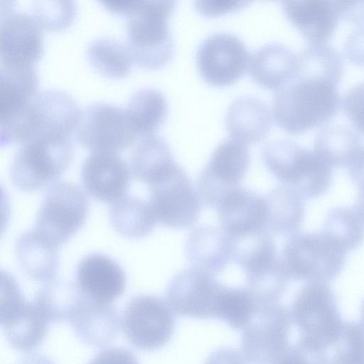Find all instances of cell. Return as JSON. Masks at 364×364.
Returning a JSON list of instances; mask_svg holds the SVG:
<instances>
[{
	"label": "cell",
	"instance_id": "37",
	"mask_svg": "<svg viewBox=\"0 0 364 364\" xmlns=\"http://www.w3.org/2000/svg\"><path fill=\"white\" fill-rule=\"evenodd\" d=\"M289 280L281 259L276 258L246 273V288L259 307L278 303L286 291Z\"/></svg>",
	"mask_w": 364,
	"mask_h": 364
},
{
	"label": "cell",
	"instance_id": "39",
	"mask_svg": "<svg viewBox=\"0 0 364 364\" xmlns=\"http://www.w3.org/2000/svg\"><path fill=\"white\" fill-rule=\"evenodd\" d=\"M258 305L247 288L222 285L214 311V318L223 320L233 329H241L248 323Z\"/></svg>",
	"mask_w": 364,
	"mask_h": 364
},
{
	"label": "cell",
	"instance_id": "40",
	"mask_svg": "<svg viewBox=\"0 0 364 364\" xmlns=\"http://www.w3.org/2000/svg\"><path fill=\"white\" fill-rule=\"evenodd\" d=\"M333 345V355L328 358V364H364V328L359 323L344 322Z\"/></svg>",
	"mask_w": 364,
	"mask_h": 364
},
{
	"label": "cell",
	"instance_id": "22",
	"mask_svg": "<svg viewBox=\"0 0 364 364\" xmlns=\"http://www.w3.org/2000/svg\"><path fill=\"white\" fill-rule=\"evenodd\" d=\"M297 65V54L282 43L270 42L250 56L249 71L257 84L277 90L294 77Z\"/></svg>",
	"mask_w": 364,
	"mask_h": 364
},
{
	"label": "cell",
	"instance_id": "1",
	"mask_svg": "<svg viewBox=\"0 0 364 364\" xmlns=\"http://www.w3.org/2000/svg\"><path fill=\"white\" fill-rule=\"evenodd\" d=\"M341 104L337 85L296 74L277 90L272 109L279 126L299 134L328 121L339 111Z\"/></svg>",
	"mask_w": 364,
	"mask_h": 364
},
{
	"label": "cell",
	"instance_id": "2",
	"mask_svg": "<svg viewBox=\"0 0 364 364\" xmlns=\"http://www.w3.org/2000/svg\"><path fill=\"white\" fill-rule=\"evenodd\" d=\"M81 115L77 102L69 93L56 88L43 90L16 119L0 129V144H22L46 135L71 136Z\"/></svg>",
	"mask_w": 364,
	"mask_h": 364
},
{
	"label": "cell",
	"instance_id": "29",
	"mask_svg": "<svg viewBox=\"0 0 364 364\" xmlns=\"http://www.w3.org/2000/svg\"><path fill=\"white\" fill-rule=\"evenodd\" d=\"M109 218L113 229L129 239L146 237L156 223L149 203L132 196H125L113 203Z\"/></svg>",
	"mask_w": 364,
	"mask_h": 364
},
{
	"label": "cell",
	"instance_id": "51",
	"mask_svg": "<svg viewBox=\"0 0 364 364\" xmlns=\"http://www.w3.org/2000/svg\"><path fill=\"white\" fill-rule=\"evenodd\" d=\"M352 208L364 225V186L359 188L358 193Z\"/></svg>",
	"mask_w": 364,
	"mask_h": 364
},
{
	"label": "cell",
	"instance_id": "50",
	"mask_svg": "<svg viewBox=\"0 0 364 364\" xmlns=\"http://www.w3.org/2000/svg\"><path fill=\"white\" fill-rule=\"evenodd\" d=\"M18 364H55V363L43 354L31 353L23 357Z\"/></svg>",
	"mask_w": 364,
	"mask_h": 364
},
{
	"label": "cell",
	"instance_id": "17",
	"mask_svg": "<svg viewBox=\"0 0 364 364\" xmlns=\"http://www.w3.org/2000/svg\"><path fill=\"white\" fill-rule=\"evenodd\" d=\"M75 279L82 294L95 301L112 304L126 288V275L122 267L109 257L92 253L78 263Z\"/></svg>",
	"mask_w": 364,
	"mask_h": 364
},
{
	"label": "cell",
	"instance_id": "15",
	"mask_svg": "<svg viewBox=\"0 0 364 364\" xmlns=\"http://www.w3.org/2000/svg\"><path fill=\"white\" fill-rule=\"evenodd\" d=\"M221 286L214 275L190 267L173 277L167 287L166 301L178 316L200 319L214 318Z\"/></svg>",
	"mask_w": 364,
	"mask_h": 364
},
{
	"label": "cell",
	"instance_id": "52",
	"mask_svg": "<svg viewBox=\"0 0 364 364\" xmlns=\"http://www.w3.org/2000/svg\"><path fill=\"white\" fill-rule=\"evenodd\" d=\"M361 323H362L363 327L364 328V300L363 301L362 307H361Z\"/></svg>",
	"mask_w": 364,
	"mask_h": 364
},
{
	"label": "cell",
	"instance_id": "26",
	"mask_svg": "<svg viewBox=\"0 0 364 364\" xmlns=\"http://www.w3.org/2000/svg\"><path fill=\"white\" fill-rule=\"evenodd\" d=\"M177 162L168 144L161 136H142L130 156V171L139 181L149 186L168 172Z\"/></svg>",
	"mask_w": 364,
	"mask_h": 364
},
{
	"label": "cell",
	"instance_id": "36",
	"mask_svg": "<svg viewBox=\"0 0 364 364\" xmlns=\"http://www.w3.org/2000/svg\"><path fill=\"white\" fill-rule=\"evenodd\" d=\"M296 74L331 82L338 85L343 72L340 53L325 43H310L297 54Z\"/></svg>",
	"mask_w": 364,
	"mask_h": 364
},
{
	"label": "cell",
	"instance_id": "28",
	"mask_svg": "<svg viewBox=\"0 0 364 364\" xmlns=\"http://www.w3.org/2000/svg\"><path fill=\"white\" fill-rule=\"evenodd\" d=\"M360 146L357 132L341 124L322 127L314 139V151L331 168L348 166Z\"/></svg>",
	"mask_w": 364,
	"mask_h": 364
},
{
	"label": "cell",
	"instance_id": "14",
	"mask_svg": "<svg viewBox=\"0 0 364 364\" xmlns=\"http://www.w3.org/2000/svg\"><path fill=\"white\" fill-rule=\"evenodd\" d=\"M43 50L41 27L26 12L1 6L0 64L33 66Z\"/></svg>",
	"mask_w": 364,
	"mask_h": 364
},
{
	"label": "cell",
	"instance_id": "41",
	"mask_svg": "<svg viewBox=\"0 0 364 364\" xmlns=\"http://www.w3.org/2000/svg\"><path fill=\"white\" fill-rule=\"evenodd\" d=\"M76 14L73 0H36L31 6V15L41 28L61 30L68 26Z\"/></svg>",
	"mask_w": 364,
	"mask_h": 364
},
{
	"label": "cell",
	"instance_id": "38",
	"mask_svg": "<svg viewBox=\"0 0 364 364\" xmlns=\"http://www.w3.org/2000/svg\"><path fill=\"white\" fill-rule=\"evenodd\" d=\"M321 232L346 254L358 247L364 240V225L352 208L336 207L331 209L326 217Z\"/></svg>",
	"mask_w": 364,
	"mask_h": 364
},
{
	"label": "cell",
	"instance_id": "3",
	"mask_svg": "<svg viewBox=\"0 0 364 364\" xmlns=\"http://www.w3.org/2000/svg\"><path fill=\"white\" fill-rule=\"evenodd\" d=\"M262 160L269 171L284 185L303 198H316L329 189L331 168L314 151L289 139H275L262 149Z\"/></svg>",
	"mask_w": 364,
	"mask_h": 364
},
{
	"label": "cell",
	"instance_id": "7",
	"mask_svg": "<svg viewBox=\"0 0 364 364\" xmlns=\"http://www.w3.org/2000/svg\"><path fill=\"white\" fill-rule=\"evenodd\" d=\"M290 312L301 338L326 349L338 339L344 323L327 283L306 282L296 293Z\"/></svg>",
	"mask_w": 364,
	"mask_h": 364
},
{
	"label": "cell",
	"instance_id": "4",
	"mask_svg": "<svg viewBox=\"0 0 364 364\" xmlns=\"http://www.w3.org/2000/svg\"><path fill=\"white\" fill-rule=\"evenodd\" d=\"M173 0H137L127 14V46L133 60L148 68H158L172 57L173 41L168 18Z\"/></svg>",
	"mask_w": 364,
	"mask_h": 364
},
{
	"label": "cell",
	"instance_id": "35",
	"mask_svg": "<svg viewBox=\"0 0 364 364\" xmlns=\"http://www.w3.org/2000/svg\"><path fill=\"white\" fill-rule=\"evenodd\" d=\"M87 56L98 73L115 78L125 76L133 60L127 44L111 36H100L90 41Z\"/></svg>",
	"mask_w": 364,
	"mask_h": 364
},
{
	"label": "cell",
	"instance_id": "42",
	"mask_svg": "<svg viewBox=\"0 0 364 364\" xmlns=\"http://www.w3.org/2000/svg\"><path fill=\"white\" fill-rule=\"evenodd\" d=\"M273 364H328V357L326 348L300 338Z\"/></svg>",
	"mask_w": 364,
	"mask_h": 364
},
{
	"label": "cell",
	"instance_id": "33",
	"mask_svg": "<svg viewBox=\"0 0 364 364\" xmlns=\"http://www.w3.org/2000/svg\"><path fill=\"white\" fill-rule=\"evenodd\" d=\"M229 237L231 259L245 273L277 258L274 241L267 229Z\"/></svg>",
	"mask_w": 364,
	"mask_h": 364
},
{
	"label": "cell",
	"instance_id": "47",
	"mask_svg": "<svg viewBox=\"0 0 364 364\" xmlns=\"http://www.w3.org/2000/svg\"><path fill=\"white\" fill-rule=\"evenodd\" d=\"M205 364H245V358L237 350L221 348L213 351Z\"/></svg>",
	"mask_w": 364,
	"mask_h": 364
},
{
	"label": "cell",
	"instance_id": "19",
	"mask_svg": "<svg viewBox=\"0 0 364 364\" xmlns=\"http://www.w3.org/2000/svg\"><path fill=\"white\" fill-rule=\"evenodd\" d=\"M222 230L230 237L267 229L265 198L238 186L217 208Z\"/></svg>",
	"mask_w": 364,
	"mask_h": 364
},
{
	"label": "cell",
	"instance_id": "20",
	"mask_svg": "<svg viewBox=\"0 0 364 364\" xmlns=\"http://www.w3.org/2000/svg\"><path fill=\"white\" fill-rule=\"evenodd\" d=\"M69 322L78 339L93 347L109 345L119 330V316L112 304L95 301L84 295Z\"/></svg>",
	"mask_w": 364,
	"mask_h": 364
},
{
	"label": "cell",
	"instance_id": "43",
	"mask_svg": "<svg viewBox=\"0 0 364 364\" xmlns=\"http://www.w3.org/2000/svg\"><path fill=\"white\" fill-rule=\"evenodd\" d=\"M343 105L353 127L364 135V81L348 90Z\"/></svg>",
	"mask_w": 364,
	"mask_h": 364
},
{
	"label": "cell",
	"instance_id": "23",
	"mask_svg": "<svg viewBox=\"0 0 364 364\" xmlns=\"http://www.w3.org/2000/svg\"><path fill=\"white\" fill-rule=\"evenodd\" d=\"M185 250L193 267L212 275L222 272L231 259L229 236L210 225H200L191 232Z\"/></svg>",
	"mask_w": 364,
	"mask_h": 364
},
{
	"label": "cell",
	"instance_id": "12",
	"mask_svg": "<svg viewBox=\"0 0 364 364\" xmlns=\"http://www.w3.org/2000/svg\"><path fill=\"white\" fill-rule=\"evenodd\" d=\"M77 128V141L92 152L117 153L138 135L127 109L106 102L87 105Z\"/></svg>",
	"mask_w": 364,
	"mask_h": 364
},
{
	"label": "cell",
	"instance_id": "16",
	"mask_svg": "<svg viewBox=\"0 0 364 364\" xmlns=\"http://www.w3.org/2000/svg\"><path fill=\"white\" fill-rule=\"evenodd\" d=\"M130 173L124 159L114 152L94 151L81 167L84 189L95 200L107 203L113 204L126 196Z\"/></svg>",
	"mask_w": 364,
	"mask_h": 364
},
{
	"label": "cell",
	"instance_id": "24",
	"mask_svg": "<svg viewBox=\"0 0 364 364\" xmlns=\"http://www.w3.org/2000/svg\"><path fill=\"white\" fill-rule=\"evenodd\" d=\"M38 77L33 66L0 65V126L26 108L36 95Z\"/></svg>",
	"mask_w": 364,
	"mask_h": 364
},
{
	"label": "cell",
	"instance_id": "34",
	"mask_svg": "<svg viewBox=\"0 0 364 364\" xmlns=\"http://www.w3.org/2000/svg\"><path fill=\"white\" fill-rule=\"evenodd\" d=\"M250 159L246 144L229 138L216 146L204 168L223 182L237 186L247 172Z\"/></svg>",
	"mask_w": 364,
	"mask_h": 364
},
{
	"label": "cell",
	"instance_id": "13",
	"mask_svg": "<svg viewBox=\"0 0 364 364\" xmlns=\"http://www.w3.org/2000/svg\"><path fill=\"white\" fill-rule=\"evenodd\" d=\"M196 58L203 78L213 85L224 86L233 83L245 73L250 55L237 36L216 32L200 43Z\"/></svg>",
	"mask_w": 364,
	"mask_h": 364
},
{
	"label": "cell",
	"instance_id": "49",
	"mask_svg": "<svg viewBox=\"0 0 364 364\" xmlns=\"http://www.w3.org/2000/svg\"><path fill=\"white\" fill-rule=\"evenodd\" d=\"M347 167L352 181L359 188L364 186V146L361 145Z\"/></svg>",
	"mask_w": 364,
	"mask_h": 364
},
{
	"label": "cell",
	"instance_id": "11",
	"mask_svg": "<svg viewBox=\"0 0 364 364\" xmlns=\"http://www.w3.org/2000/svg\"><path fill=\"white\" fill-rule=\"evenodd\" d=\"M122 331L135 348L158 350L171 338L175 326L173 311L166 301L151 294H139L127 304L122 318Z\"/></svg>",
	"mask_w": 364,
	"mask_h": 364
},
{
	"label": "cell",
	"instance_id": "32",
	"mask_svg": "<svg viewBox=\"0 0 364 364\" xmlns=\"http://www.w3.org/2000/svg\"><path fill=\"white\" fill-rule=\"evenodd\" d=\"M126 109L137 134L144 136L153 134L164 122L167 100L159 90L141 87L130 97Z\"/></svg>",
	"mask_w": 364,
	"mask_h": 364
},
{
	"label": "cell",
	"instance_id": "31",
	"mask_svg": "<svg viewBox=\"0 0 364 364\" xmlns=\"http://www.w3.org/2000/svg\"><path fill=\"white\" fill-rule=\"evenodd\" d=\"M83 294L70 282L52 281L36 294L33 303L50 323L70 321Z\"/></svg>",
	"mask_w": 364,
	"mask_h": 364
},
{
	"label": "cell",
	"instance_id": "30",
	"mask_svg": "<svg viewBox=\"0 0 364 364\" xmlns=\"http://www.w3.org/2000/svg\"><path fill=\"white\" fill-rule=\"evenodd\" d=\"M50 323L31 301L23 312L1 328L7 342L14 349L29 353L43 343Z\"/></svg>",
	"mask_w": 364,
	"mask_h": 364
},
{
	"label": "cell",
	"instance_id": "8",
	"mask_svg": "<svg viewBox=\"0 0 364 364\" xmlns=\"http://www.w3.org/2000/svg\"><path fill=\"white\" fill-rule=\"evenodd\" d=\"M89 201L76 184L55 182L48 190L38 210L33 228L46 241L59 248L84 225Z\"/></svg>",
	"mask_w": 364,
	"mask_h": 364
},
{
	"label": "cell",
	"instance_id": "44",
	"mask_svg": "<svg viewBox=\"0 0 364 364\" xmlns=\"http://www.w3.org/2000/svg\"><path fill=\"white\" fill-rule=\"evenodd\" d=\"M87 364H139L132 351L122 347L108 348L100 351Z\"/></svg>",
	"mask_w": 364,
	"mask_h": 364
},
{
	"label": "cell",
	"instance_id": "21",
	"mask_svg": "<svg viewBox=\"0 0 364 364\" xmlns=\"http://www.w3.org/2000/svg\"><path fill=\"white\" fill-rule=\"evenodd\" d=\"M225 121L231 138L245 144L263 140L272 125L269 106L253 95L235 98L228 107Z\"/></svg>",
	"mask_w": 364,
	"mask_h": 364
},
{
	"label": "cell",
	"instance_id": "45",
	"mask_svg": "<svg viewBox=\"0 0 364 364\" xmlns=\"http://www.w3.org/2000/svg\"><path fill=\"white\" fill-rule=\"evenodd\" d=\"M249 1L241 0H198L196 9L206 16H215L242 8Z\"/></svg>",
	"mask_w": 364,
	"mask_h": 364
},
{
	"label": "cell",
	"instance_id": "18",
	"mask_svg": "<svg viewBox=\"0 0 364 364\" xmlns=\"http://www.w3.org/2000/svg\"><path fill=\"white\" fill-rule=\"evenodd\" d=\"M287 18L312 43H325L341 19L339 1H283Z\"/></svg>",
	"mask_w": 364,
	"mask_h": 364
},
{
	"label": "cell",
	"instance_id": "25",
	"mask_svg": "<svg viewBox=\"0 0 364 364\" xmlns=\"http://www.w3.org/2000/svg\"><path fill=\"white\" fill-rule=\"evenodd\" d=\"M58 249L34 229L21 234L15 246L16 258L22 270L33 280L50 282L59 267Z\"/></svg>",
	"mask_w": 364,
	"mask_h": 364
},
{
	"label": "cell",
	"instance_id": "9",
	"mask_svg": "<svg viewBox=\"0 0 364 364\" xmlns=\"http://www.w3.org/2000/svg\"><path fill=\"white\" fill-rule=\"evenodd\" d=\"M149 188L148 203L157 223L181 229L198 220L201 200L188 176L177 163Z\"/></svg>",
	"mask_w": 364,
	"mask_h": 364
},
{
	"label": "cell",
	"instance_id": "5",
	"mask_svg": "<svg viewBox=\"0 0 364 364\" xmlns=\"http://www.w3.org/2000/svg\"><path fill=\"white\" fill-rule=\"evenodd\" d=\"M73 153L70 136L46 135L30 139L21 144L13 158L11 181L25 192L40 190L68 169Z\"/></svg>",
	"mask_w": 364,
	"mask_h": 364
},
{
	"label": "cell",
	"instance_id": "6",
	"mask_svg": "<svg viewBox=\"0 0 364 364\" xmlns=\"http://www.w3.org/2000/svg\"><path fill=\"white\" fill-rule=\"evenodd\" d=\"M289 278L327 283L343 270L346 254L320 232L294 233L286 242L281 258Z\"/></svg>",
	"mask_w": 364,
	"mask_h": 364
},
{
	"label": "cell",
	"instance_id": "10",
	"mask_svg": "<svg viewBox=\"0 0 364 364\" xmlns=\"http://www.w3.org/2000/svg\"><path fill=\"white\" fill-rule=\"evenodd\" d=\"M289 310L274 303L260 306L244 327L241 350L250 364H273L289 346Z\"/></svg>",
	"mask_w": 364,
	"mask_h": 364
},
{
	"label": "cell",
	"instance_id": "27",
	"mask_svg": "<svg viewBox=\"0 0 364 364\" xmlns=\"http://www.w3.org/2000/svg\"><path fill=\"white\" fill-rule=\"evenodd\" d=\"M267 228L275 235L296 233L304 218L303 198L292 188L282 185L274 188L265 198Z\"/></svg>",
	"mask_w": 364,
	"mask_h": 364
},
{
	"label": "cell",
	"instance_id": "48",
	"mask_svg": "<svg viewBox=\"0 0 364 364\" xmlns=\"http://www.w3.org/2000/svg\"><path fill=\"white\" fill-rule=\"evenodd\" d=\"M341 19L354 23H364V1H339Z\"/></svg>",
	"mask_w": 364,
	"mask_h": 364
},
{
	"label": "cell",
	"instance_id": "46",
	"mask_svg": "<svg viewBox=\"0 0 364 364\" xmlns=\"http://www.w3.org/2000/svg\"><path fill=\"white\" fill-rule=\"evenodd\" d=\"M344 51L351 62L364 66V26L356 28L348 35Z\"/></svg>",
	"mask_w": 364,
	"mask_h": 364
}]
</instances>
